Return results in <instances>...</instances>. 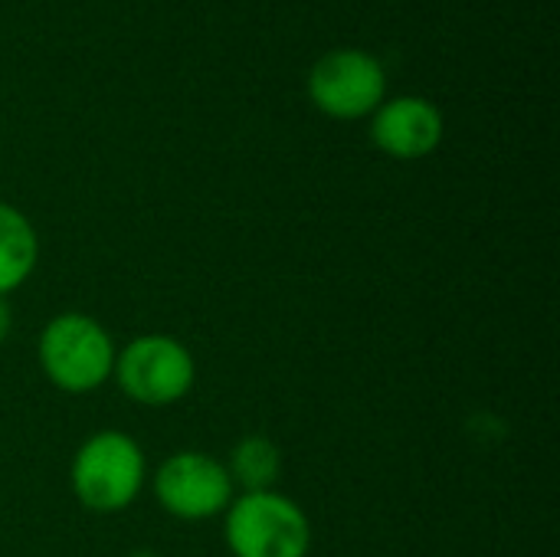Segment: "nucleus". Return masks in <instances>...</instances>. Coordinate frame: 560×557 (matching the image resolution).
<instances>
[{"label": "nucleus", "mask_w": 560, "mask_h": 557, "mask_svg": "<svg viewBox=\"0 0 560 557\" xmlns=\"http://www.w3.org/2000/svg\"><path fill=\"white\" fill-rule=\"evenodd\" d=\"M69 483L82 509L98 515L125 512L148 483L144 450L121 430L92 433L72 456Z\"/></svg>", "instance_id": "obj_1"}, {"label": "nucleus", "mask_w": 560, "mask_h": 557, "mask_svg": "<svg viewBox=\"0 0 560 557\" xmlns=\"http://www.w3.org/2000/svg\"><path fill=\"white\" fill-rule=\"evenodd\" d=\"M308 98L335 121L371 118L387 98V72L368 49H331L308 69Z\"/></svg>", "instance_id": "obj_5"}, {"label": "nucleus", "mask_w": 560, "mask_h": 557, "mask_svg": "<svg viewBox=\"0 0 560 557\" xmlns=\"http://www.w3.org/2000/svg\"><path fill=\"white\" fill-rule=\"evenodd\" d=\"M39 263L36 227L23 210L0 200V295L16 292Z\"/></svg>", "instance_id": "obj_8"}, {"label": "nucleus", "mask_w": 560, "mask_h": 557, "mask_svg": "<svg viewBox=\"0 0 560 557\" xmlns=\"http://www.w3.org/2000/svg\"><path fill=\"white\" fill-rule=\"evenodd\" d=\"M115 341L105 325L85 312H62L46 322L36 358L52 387L62 394H92L115 371Z\"/></svg>", "instance_id": "obj_2"}, {"label": "nucleus", "mask_w": 560, "mask_h": 557, "mask_svg": "<svg viewBox=\"0 0 560 557\" xmlns=\"http://www.w3.org/2000/svg\"><path fill=\"white\" fill-rule=\"evenodd\" d=\"M121 394L141 407H171L184 401L197 381V361L174 335H138L115 355Z\"/></svg>", "instance_id": "obj_4"}, {"label": "nucleus", "mask_w": 560, "mask_h": 557, "mask_svg": "<svg viewBox=\"0 0 560 557\" xmlns=\"http://www.w3.org/2000/svg\"><path fill=\"white\" fill-rule=\"evenodd\" d=\"M223 535L233 557H308L312 548L308 515L276 489L236 496L223 512Z\"/></svg>", "instance_id": "obj_3"}, {"label": "nucleus", "mask_w": 560, "mask_h": 557, "mask_svg": "<svg viewBox=\"0 0 560 557\" xmlns=\"http://www.w3.org/2000/svg\"><path fill=\"white\" fill-rule=\"evenodd\" d=\"M443 112L423 95L384 98L371 115V141L394 161L430 158L443 141Z\"/></svg>", "instance_id": "obj_7"}, {"label": "nucleus", "mask_w": 560, "mask_h": 557, "mask_svg": "<svg viewBox=\"0 0 560 557\" xmlns=\"http://www.w3.org/2000/svg\"><path fill=\"white\" fill-rule=\"evenodd\" d=\"M151 489L158 506L180 522H210L223 515L236 499L226 463L197 450H180L167 456L154 469Z\"/></svg>", "instance_id": "obj_6"}, {"label": "nucleus", "mask_w": 560, "mask_h": 557, "mask_svg": "<svg viewBox=\"0 0 560 557\" xmlns=\"http://www.w3.org/2000/svg\"><path fill=\"white\" fill-rule=\"evenodd\" d=\"M10 332H13V309H10V302L0 295V345L10 338Z\"/></svg>", "instance_id": "obj_10"}, {"label": "nucleus", "mask_w": 560, "mask_h": 557, "mask_svg": "<svg viewBox=\"0 0 560 557\" xmlns=\"http://www.w3.org/2000/svg\"><path fill=\"white\" fill-rule=\"evenodd\" d=\"M226 473H230L233 486H243V492L276 489V479L282 473L279 446L266 437H243L230 453Z\"/></svg>", "instance_id": "obj_9"}]
</instances>
